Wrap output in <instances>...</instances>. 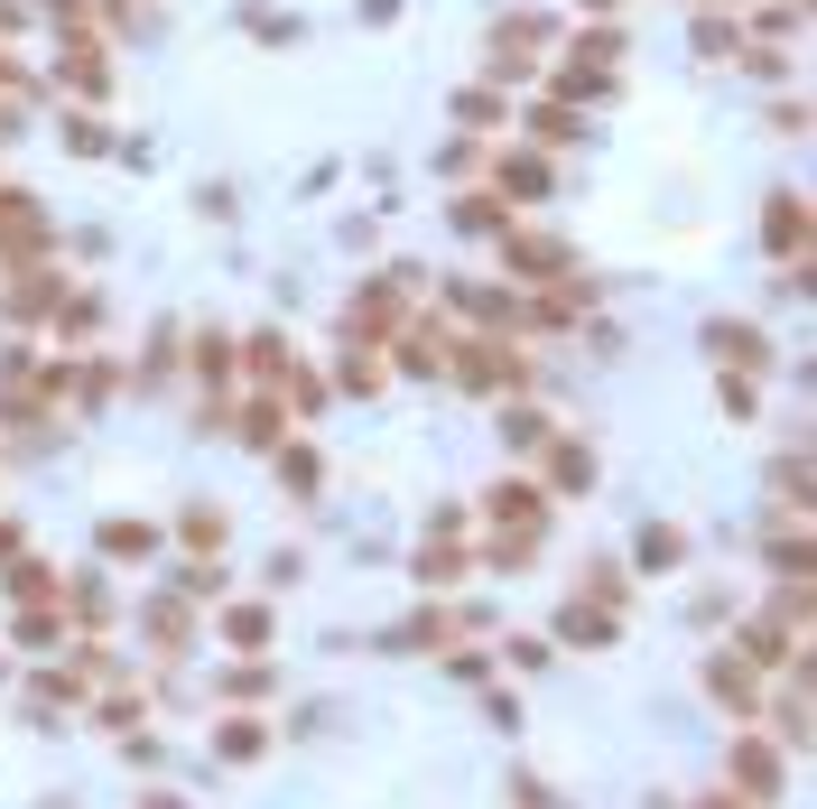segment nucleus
Here are the masks:
<instances>
[{
    "mask_svg": "<svg viewBox=\"0 0 817 809\" xmlns=\"http://www.w3.org/2000/svg\"><path fill=\"white\" fill-rule=\"evenodd\" d=\"M734 772H744V791H753V800H771V791H780V763H771V753H753V744H744V763H734Z\"/></svg>",
    "mask_w": 817,
    "mask_h": 809,
    "instance_id": "obj_1",
    "label": "nucleus"
},
{
    "mask_svg": "<svg viewBox=\"0 0 817 809\" xmlns=\"http://www.w3.org/2000/svg\"><path fill=\"white\" fill-rule=\"evenodd\" d=\"M223 633H232V642H242V651H260V642H270V614H260V605H242V614H232V623H223Z\"/></svg>",
    "mask_w": 817,
    "mask_h": 809,
    "instance_id": "obj_2",
    "label": "nucleus"
},
{
    "mask_svg": "<svg viewBox=\"0 0 817 809\" xmlns=\"http://www.w3.org/2000/svg\"><path fill=\"white\" fill-rule=\"evenodd\" d=\"M539 187H548L539 159H511V168H502V196H539Z\"/></svg>",
    "mask_w": 817,
    "mask_h": 809,
    "instance_id": "obj_3",
    "label": "nucleus"
},
{
    "mask_svg": "<svg viewBox=\"0 0 817 809\" xmlns=\"http://www.w3.org/2000/svg\"><path fill=\"white\" fill-rule=\"evenodd\" d=\"M511 260H520V270H567L558 243H511Z\"/></svg>",
    "mask_w": 817,
    "mask_h": 809,
    "instance_id": "obj_4",
    "label": "nucleus"
},
{
    "mask_svg": "<svg viewBox=\"0 0 817 809\" xmlns=\"http://www.w3.org/2000/svg\"><path fill=\"white\" fill-rule=\"evenodd\" d=\"M10 233H19V243H38V215H29V205H0V243H10Z\"/></svg>",
    "mask_w": 817,
    "mask_h": 809,
    "instance_id": "obj_5",
    "label": "nucleus"
}]
</instances>
